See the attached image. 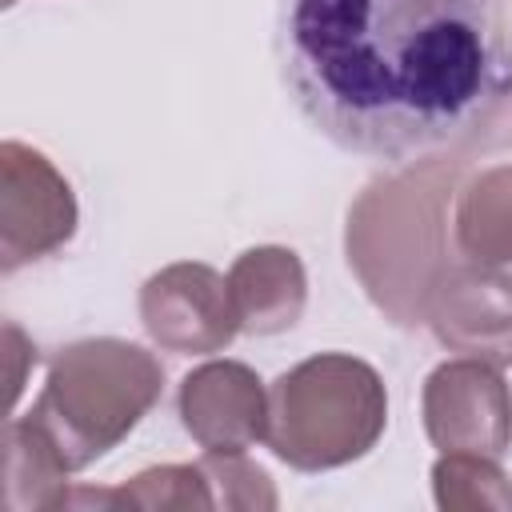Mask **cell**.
I'll return each instance as SVG.
<instances>
[{
  "label": "cell",
  "instance_id": "2",
  "mask_svg": "<svg viewBox=\"0 0 512 512\" xmlns=\"http://www.w3.org/2000/svg\"><path fill=\"white\" fill-rule=\"evenodd\" d=\"M160 392L164 368L148 348L92 336L52 356L28 420L48 436L64 468L80 472L112 452L152 412Z\"/></svg>",
  "mask_w": 512,
  "mask_h": 512
},
{
  "label": "cell",
  "instance_id": "4",
  "mask_svg": "<svg viewBox=\"0 0 512 512\" xmlns=\"http://www.w3.org/2000/svg\"><path fill=\"white\" fill-rule=\"evenodd\" d=\"M440 200L444 184L424 176H400L372 184L348 216V260L364 288L400 324L424 320V300L444 268L440 256Z\"/></svg>",
  "mask_w": 512,
  "mask_h": 512
},
{
  "label": "cell",
  "instance_id": "13",
  "mask_svg": "<svg viewBox=\"0 0 512 512\" xmlns=\"http://www.w3.org/2000/svg\"><path fill=\"white\" fill-rule=\"evenodd\" d=\"M4 480H8V508H64L68 500V468L48 444V436L28 420H12L4 432Z\"/></svg>",
  "mask_w": 512,
  "mask_h": 512
},
{
  "label": "cell",
  "instance_id": "15",
  "mask_svg": "<svg viewBox=\"0 0 512 512\" xmlns=\"http://www.w3.org/2000/svg\"><path fill=\"white\" fill-rule=\"evenodd\" d=\"M204 472L216 496V508H244V512H260V508H276V488L268 480V472L252 460H244V452H204Z\"/></svg>",
  "mask_w": 512,
  "mask_h": 512
},
{
  "label": "cell",
  "instance_id": "12",
  "mask_svg": "<svg viewBox=\"0 0 512 512\" xmlns=\"http://www.w3.org/2000/svg\"><path fill=\"white\" fill-rule=\"evenodd\" d=\"M72 504H96V508H144V512H176V508H216L212 484L204 464H156L136 472L120 488H76L68 492L64 508Z\"/></svg>",
  "mask_w": 512,
  "mask_h": 512
},
{
  "label": "cell",
  "instance_id": "8",
  "mask_svg": "<svg viewBox=\"0 0 512 512\" xmlns=\"http://www.w3.org/2000/svg\"><path fill=\"white\" fill-rule=\"evenodd\" d=\"M424 324L452 352L512 364V272L500 264H444L424 300Z\"/></svg>",
  "mask_w": 512,
  "mask_h": 512
},
{
  "label": "cell",
  "instance_id": "7",
  "mask_svg": "<svg viewBox=\"0 0 512 512\" xmlns=\"http://www.w3.org/2000/svg\"><path fill=\"white\" fill-rule=\"evenodd\" d=\"M140 324L164 352H220L240 332L228 276L212 264L180 260L152 272L140 288Z\"/></svg>",
  "mask_w": 512,
  "mask_h": 512
},
{
  "label": "cell",
  "instance_id": "16",
  "mask_svg": "<svg viewBox=\"0 0 512 512\" xmlns=\"http://www.w3.org/2000/svg\"><path fill=\"white\" fill-rule=\"evenodd\" d=\"M4 356H8V396L16 400L24 388V368L36 364V348L24 340L16 324H4Z\"/></svg>",
  "mask_w": 512,
  "mask_h": 512
},
{
  "label": "cell",
  "instance_id": "3",
  "mask_svg": "<svg viewBox=\"0 0 512 512\" xmlns=\"http://www.w3.org/2000/svg\"><path fill=\"white\" fill-rule=\"evenodd\" d=\"M384 424V380L360 356L320 352L268 384L264 444L296 472H328L368 456Z\"/></svg>",
  "mask_w": 512,
  "mask_h": 512
},
{
  "label": "cell",
  "instance_id": "10",
  "mask_svg": "<svg viewBox=\"0 0 512 512\" xmlns=\"http://www.w3.org/2000/svg\"><path fill=\"white\" fill-rule=\"evenodd\" d=\"M228 292H232L240 332L276 336L300 320L308 304V272L292 248L260 244L232 260Z\"/></svg>",
  "mask_w": 512,
  "mask_h": 512
},
{
  "label": "cell",
  "instance_id": "9",
  "mask_svg": "<svg viewBox=\"0 0 512 512\" xmlns=\"http://www.w3.org/2000/svg\"><path fill=\"white\" fill-rule=\"evenodd\" d=\"M180 424L204 452H248L268 428V388L240 360H208L180 380Z\"/></svg>",
  "mask_w": 512,
  "mask_h": 512
},
{
  "label": "cell",
  "instance_id": "17",
  "mask_svg": "<svg viewBox=\"0 0 512 512\" xmlns=\"http://www.w3.org/2000/svg\"><path fill=\"white\" fill-rule=\"evenodd\" d=\"M4 4H12V0H4Z\"/></svg>",
  "mask_w": 512,
  "mask_h": 512
},
{
  "label": "cell",
  "instance_id": "11",
  "mask_svg": "<svg viewBox=\"0 0 512 512\" xmlns=\"http://www.w3.org/2000/svg\"><path fill=\"white\" fill-rule=\"evenodd\" d=\"M456 244L476 264H512V164L476 172L456 200Z\"/></svg>",
  "mask_w": 512,
  "mask_h": 512
},
{
  "label": "cell",
  "instance_id": "6",
  "mask_svg": "<svg viewBox=\"0 0 512 512\" xmlns=\"http://www.w3.org/2000/svg\"><path fill=\"white\" fill-rule=\"evenodd\" d=\"M424 432L440 452H480L504 456L512 444V392L496 364L460 356L428 372L424 396Z\"/></svg>",
  "mask_w": 512,
  "mask_h": 512
},
{
  "label": "cell",
  "instance_id": "14",
  "mask_svg": "<svg viewBox=\"0 0 512 512\" xmlns=\"http://www.w3.org/2000/svg\"><path fill=\"white\" fill-rule=\"evenodd\" d=\"M432 496L444 512H476V508H512V480L496 464V456L480 452H440L432 464Z\"/></svg>",
  "mask_w": 512,
  "mask_h": 512
},
{
  "label": "cell",
  "instance_id": "5",
  "mask_svg": "<svg viewBox=\"0 0 512 512\" xmlns=\"http://www.w3.org/2000/svg\"><path fill=\"white\" fill-rule=\"evenodd\" d=\"M76 232V196L64 172L32 144H0V268L52 256Z\"/></svg>",
  "mask_w": 512,
  "mask_h": 512
},
{
  "label": "cell",
  "instance_id": "1",
  "mask_svg": "<svg viewBox=\"0 0 512 512\" xmlns=\"http://www.w3.org/2000/svg\"><path fill=\"white\" fill-rule=\"evenodd\" d=\"M276 60L296 108L376 160L444 148L512 92L492 0H280Z\"/></svg>",
  "mask_w": 512,
  "mask_h": 512
}]
</instances>
